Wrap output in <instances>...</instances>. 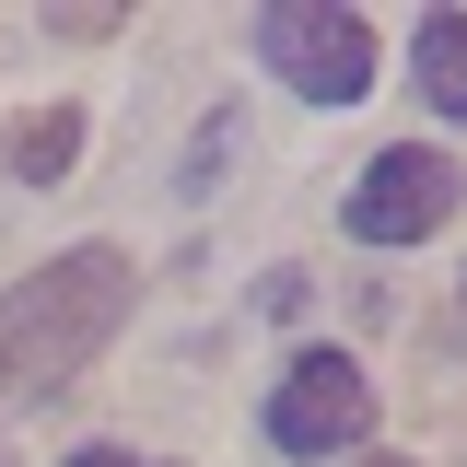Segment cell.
<instances>
[{
  "mask_svg": "<svg viewBox=\"0 0 467 467\" xmlns=\"http://www.w3.org/2000/svg\"><path fill=\"white\" fill-rule=\"evenodd\" d=\"M129 292L140 281H129L117 245H70V257H47L36 281H12L0 292V409L70 386V374L129 327Z\"/></svg>",
  "mask_w": 467,
  "mask_h": 467,
  "instance_id": "1",
  "label": "cell"
},
{
  "mask_svg": "<svg viewBox=\"0 0 467 467\" xmlns=\"http://www.w3.org/2000/svg\"><path fill=\"white\" fill-rule=\"evenodd\" d=\"M257 58L281 70L304 106H362L374 94V24L339 0H269L257 12Z\"/></svg>",
  "mask_w": 467,
  "mask_h": 467,
  "instance_id": "2",
  "label": "cell"
},
{
  "mask_svg": "<svg viewBox=\"0 0 467 467\" xmlns=\"http://www.w3.org/2000/svg\"><path fill=\"white\" fill-rule=\"evenodd\" d=\"M374 432V386L350 350H292V374L269 386V444L281 456H350Z\"/></svg>",
  "mask_w": 467,
  "mask_h": 467,
  "instance_id": "3",
  "label": "cell"
},
{
  "mask_svg": "<svg viewBox=\"0 0 467 467\" xmlns=\"http://www.w3.org/2000/svg\"><path fill=\"white\" fill-rule=\"evenodd\" d=\"M456 187L467 175L444 164V152H420V140H398V152H374L362 164V187H350V245H420V234L456 223Z\"/></svg>",
  "mask_w": 467,
  "mask_h": 467,
  "instance_id": "4",
  "label": "cell"
},
{
  "mask_svg": "<svg viewBox=\"0 0 467 467\" xmlns=\"http://www.w3.org/2000/svg\"><path fill=\"white\" fill-rule=\"evenodd\" d=\"M0 164H12V187H58V175L82 164V106H36L24 129H12Z\"/></svg>",
  "mask_w": 467,
  "mask_h": 467,
  "instance_id": "5",
  "label": "cell"
},
{
  "mask_svg": "<svg viewBox=\"0 0 467 467\" xmlns=\"http://www.w3.org/2000/svg\"><path fill=\"white\" fill-rule=\"evenodd\" d=\"M409 70H420V94H432L444 117H467V12H420Z\"/></svg>",
  "mask_w": 467,
  "mask_h": 467,
  "instance_id": "6",
  "label": "cell"
},
{
  "mask_svg": "<svg viewBox=\"0 0 467 467\" xmlns=\"http://www.w3.org/2000/svg\"><path fill=\"white\" fill-rule=\"evenodd\" d=\"M223 152H234V117H211V129L187 140V175H175V187H187V199H211V175H223Z\"/></svg>",
  "mask_w": 467,
  "mask_h": 467,
  "instance_id": "7",
  "label": "cell"
},
{
  "mask_svg": "<svg viewBox=\"0 0 467 467\" xmlns=\"http://www.w3.org/2000/svg\"><path fill=\"white\" fill-rule=\"evenodd\" d=\"M70 467H164V456H117V444H82Z\"/></svg>",
  "mask_w": 467,
  "mask_h": 467,
  "instance_id": "8",
  "label": "cell"
},
{
  "mask_svg": "<svg viewBox=\"0 0 467 467\" xmlns=\"http://www.w3.org/2000/svg\"><path fill=\"white\" fill-rule=\"evenodd\" d=\"M374 467H398V456H374Z\"/></svg>",
  "mask_w": 467,
  "mask_h": 467,
  "instance_id": "9",
  "label": "cell"
},
{
  "mask_svg": "<svg viewBox=\"0 0 467 467\" xmlns=\"http://www.w3.org/2000/svg\"><path fill=\"white\" fill-rule=\"evenodd\" d=\"M0 467H12V456H0Z\"/></svg>",
  "mask_w": 467,
  "mask_h": 467,
  "instance_id": "10",
  "label": "cell"
}]
</instances>
